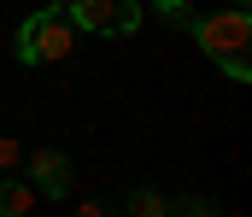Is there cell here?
Listing matches in <instances>:
<instances>
[{
	"label": "cell",
	"instance_id": "cell-1",
	"mask_svg": "<svg viewBox=\"0 0 252 217\" xmlns=\"http://www.w3.org/2000/svg\"><path fill=\"white\" fill-rule=\"evenodd\" d=\"M193 41H199V53L217 65L223 76H235V82H252V12L247 6H229V12H205V18H193L188 24Z\"/></svg>",
	"mask_w": 252,
	"mask_h": 217
},
{
	"label": "cell",
	"instance_id": "cell-2",
	"mask_svg": "<svg viewBox=\"0 0 252 217\" xmlns=\"http://www.w3.org/2000/svg\"><path fill=\"white\" fill-rule=\"evenodd\" d=\"M70 47H76V24H70V12L59 6H41V12H30L24 24H18V65H59L70 59Z\"/></svg>",
	"mask_w": 252,
	"mask_h": 217
},
{
	"label": "cell",
	"instance_id": "cell-3",
	"mask_svg": "<svg viewBox=\"0 0 252 217\" xmlns=\"http://www.w3.org/2000/svg\"><path fill=\"white\" fill-rule=\"evenodd\" d=\"M64 12H70V24L76 30H88V35H135L141 30V0H64Z\"/></svg>",
	"mask_w": 252,
	"mask_h": 217
},
{
	"label": "cell",
	"instance_id": "cell-4",
	"mask_svg": "<svg viewBox=\"0 0 252 217\" xmlns=\"http://www.w3.org/2000/svg\"><path fill=\"white\" fill-rule=\"evenodd\" d=\"M30 188H35L41 200H70L76 170H70V158H64L59 147H35V153H30Z\"/></svg>",
	"mask_w": 252,
	"mask_h": 217
},
{
	"label": "cell",
	"instance_id": "cell-5",
	"mask_svg": "<svg viewBox=\"0 0 252 217\" xmlns=\"http://www.w3.org/2000/svg\"><path fill=\"white\" fill-rule=\"evenodd\" d=\"M124 212L129 217H170V194L153 188V182H135V188H124Z\"/></svg>",
	"mask_w": 252,
	"mask_h": 217
},
{
	"label": "cell",
	"instance_id": "cell-6",
	"mask_svg": "<svg viewBox=\"0 0 252 217\" xmlns=\"http://www.w3.org/2000/svg\"><path fill=\"white\" fill-rule=\"evenodd\" d=\"M41 194L30 188V182H18V176H0V217H30V206H35Z\"/></svg>",
	"mask_w": 252,
	"mask_h": 217
},
{
	"label": "cell",
	"instance_id": "cell-7",
	"mask_svg": "<svg viewBox=\"0 0 252 217\" xmlns=\"http://www.w3.org/2000/svg\"><path fill=\"white\" fill-rule=\"evenodd\" d=\"M153 18H158V24H170V30H188L199 12H193L188 0H153Z\"/></svg>",
	"mask_w": 252,
	"mask_h": 217
},
{
	"label": "cell",
	"instance_id": "cell-8",
	"mask_svg": "<svg viewBox=\"0 0 252 217\" xmlns=\"http://www.w3.org/2000/svg\"><path fill=\"white\" fill-rule=\"evenodd\" d=\"M170 217H223V206L205 194H182V200H170Z\"/></svg>",
	"mask_w": 252,
	"mask_h": 217
},
{
	"label": "cell",
	"instance_id": "cell-9",
	"mask_svg": "<svg viewBox=\"0 0 252 217\" xmlns=\"http://www.w3.org/2000/svg\"><path fill=\"white\" fill-rule=\"evenodd\" d=\"M18 164H24V141L0 135V176H6V170H18Z\"/></svg>",
	"mask_w": 252,
	"mask_h": 217
},
{
	"label": "cell",
	"instance_id": "cell-10",
	"mask_svg": "<svg viewBox=\"0 0 252 217\" xmlns=\"http://www.w3.org/2000/svg\"><path fill=\"white\" fill-rule=\"evenodd\" d=\"M70 217H112V206H100V200H76Z\"/></svg>",
	"mask_w": 252,
	"mask_h": 217
},
{
	"label": "cell",
	"instance_id": "cell-11",
	"mask_svg": "<svg viewBox=\"0 0 252 217\" xmlns=\"http://www.w3.org/2000/svg\"><path fill=\"white\" fill-rule=\"evenodd\" d=\"M235 6H252V0H235Z\"/></svg>",
	"mask_w": 252,
	"mask_h": 217
}]
</instances>
